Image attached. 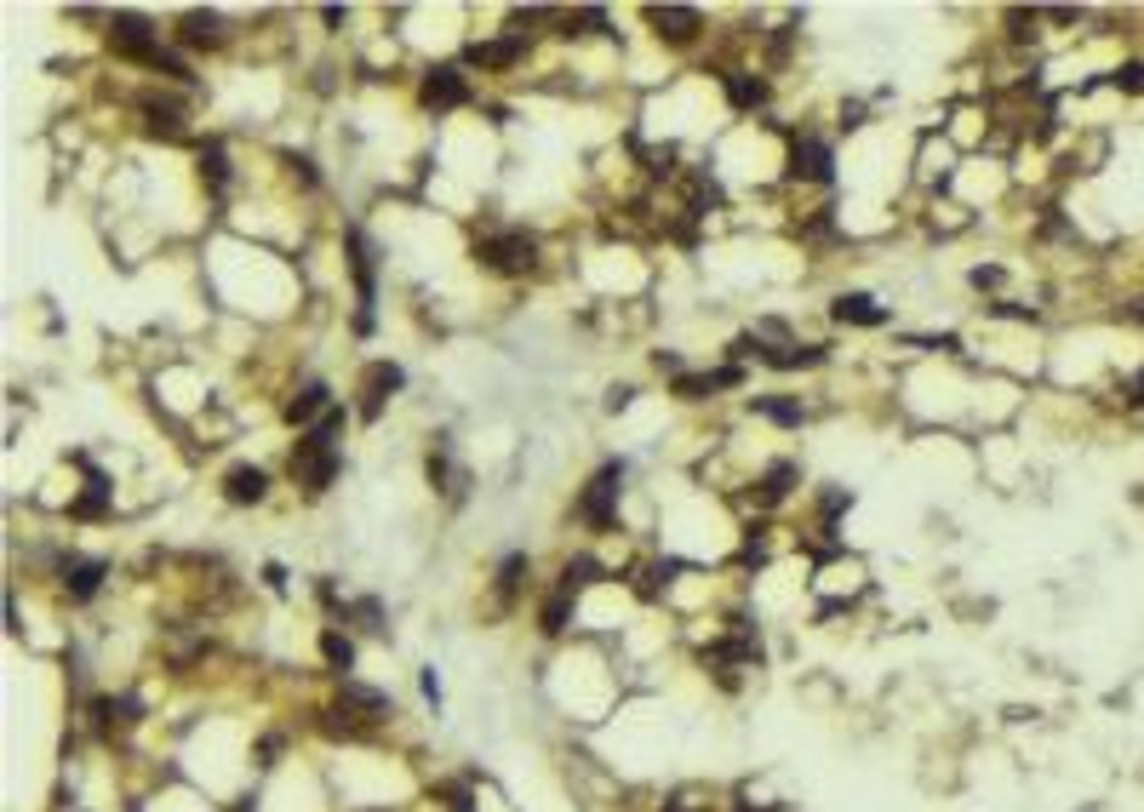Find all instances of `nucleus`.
I'll list each match as a JSON object with an SVG mask.
<instances>
[{"instance_id": "f257e3e1", "label": "nucleus", "mask_w": 1144, "mask_h": 812, "mask_svg": "<svg viewBox=\"0 0 1144 812\" xmlns=\"http://www.w3.org/2000/svg\"><path fill=\"white\" fill-rule=\"evenodd\" d=\"M339 435H344V413L332 406L304 441L292 447V481L304 492H326L332 481H339Z\"/></svg>"}, {"instance_id": "f03ea898", "label": "nucleus", "mask_w": 1144, "mask_h": 812, "mask_svg": "<svg viewBox=\"0 0 1144 812\" xmlns=\"http://www.w3.org/2000/svg\"><path fill=\"white\" fill-rule=\"evenodd\" d=\"M476 258L487 269H498V275H527V269L538 263V241L527 229H498V235H487V241H476Z\"/></svg>"}, {"instance_id": "7ed1b4c3", "label": "nucleus", "mask_w": 1144, "mask_h": 812, "mask_svg": "<svg viewBox=\"0 0 1144 812\" xmlns=\"http://www.w3.org/2000/svg\"><path fill=\"white\" fill-rule=\"evenodd\" d=\"M110 46L115 52H126V58H138V63H160V41H155V29L138 18V12H115L110 18Z\"/></svg>"}, {"instance_id": "20e7f679", "label": "nucleus", "mask_w": 1144, "mask_h": 812, "mask_svg": "<svg viewBox=\"0 0 1144 812\" xmlns=\"http://www.w3.org/2000/svg\"><path fill=\"white\" fill-rule=\"evenodd\" d=\"M618 487H624V464H607L601 476L584 487V498H579V516L590 521V527H613V510H618Z\"/></svg>"}, {"instance_id": "39448f33", "label": "nucleus", "mask_w": 1144, "mask_h": 812, "mask_svg": "<svg viewBox=\"0 0 1144 812\" xmlns=\"http://www.w3.org/2000/svg\"><path fill=\"white\" fill-rule=\"evenodd\" d=\"M395 389H401V366L395 361H373V366H366V378H361V418L373 424Z\"/></svg>"}, {"instance_id": "423d86ee", "label": "nucleus", "mask_w": 1144, "mask_h": 812, "mask_svg": "<svg viewBox=\"0 0 1144 812\" xmlns=\"http://www.w3.org/2000/svg\"><path fill=\"white\" fill-rule=\"evenodd\" d=\"M790 173L807 178V184H830V178H835L830 144H824V138H790Z\"/></svg>"}, {"instance_id": "0eeeda50", "label": "nucleus", "mask_w": 1144, "mask_h": 812, "mask_svg": "<svg viewBox=\"0 0 1144 812\" xmlns=\"http://www.w3.org/2000/svg\"><path fill=\"white\" fill-rule=\"evenodd\" d=\"M464 97H469V86H464V75L453 70V63H441V70L424 75V104L429 110H458Z\"/></svg>"}, {"instance_id": "6e6552de", "label": "nucleus", "mask_w": 1144, "mask_h": 812, "mask_svg": "<svg viewBox=\"0 0 1144 812\" xmlns=\"http://www.w3.org/2000/svg\"><path fill=\"white\" fill-rule=\"evenodd\" d=\"M647 23L658 29L664 41H676V46L698 35V12L693 7H647Z\"/></svg>"}, {"instance_id": "1a4fd4ad", "label": "nucleus", "mask_w": 1144, "mask_h": 812, "mask_svg": "<svg viewBox=\"0 0 1144 812\" xmlns=\"http://www.w3.org/2000/svg\"><path fill=\"white\" fill-rule=\"evenodd\" d=\"M521 52H527L521 35H510V41H476V46L464 52V63H476V70H510Z\"/></svg>"}, {"instance_id": "9d476101", "label": "nucleus", "mask_w": 1144, "mask_h": 812, "mask_svg": "<svg viewBox=\"0 0 1144 812\" xmlns=\"http://www.w3.org/2000/svg\"><path fill=\"white\" fill-rule=\"evenodd\" d=\"M263 492H269V476H263V469H252V464H235L229 476H223V498H229V503H258Z\"/></svg>"}, {"instance_id": "9b49d317", "label": "nucleus", "mask_w": 1144, "mask_h": 812, "mask_svg": "<svg viewBox=\"0 0 1144 812\" xmlns=\"http://www.w3.org/2000/svg\"><path fill=\"white\" fill-rule=\"evenodd\" d=\"M178 41L184 46H218L223 41V18L218 12H184L178 18Z\"/></svg>"}, {"instance_id": "f8f14e48", "label": "nucleus", "mask_w": 1144, "mask_h": 812, "mask_svg": "<svg viewBox=\"0 0 1144 812\" xmlns=\"http://www.w3.org/2000/svg\"><path fill=\"white\" fill-rule=\"evenodd\" d=\"M326 413H332V389H326V384H304V389L287 400V418H292V424H310V418L321 424Z\"/></svg>"}, {"instance_id": "ddd939ff", "label": "nucleus", "mask_w": 1144, "mask_h": 812, "mask_svg": "<svg viewBox=\"0 0 1144 812\" xmlns=\"http://www.w3.org/2000/svg\"><path fill=\"white\" fill-rule=\"evenodd\" d=\"M835 321H841V326H882L887 310H882L876 298H864V292H847V298H835Z\"/></svg>"}, {"instance_id": "4468645a", "label": "nucleus", "mask_w": 1144, "mask_h": 812, "mask_svg": "<svg viewBox=\"0 0 1144 812\" xmlns=\"http://www.w3.org/2000/svg\"><path fill=\"white\" fill-rule=\"evenodd\" d=\"M97 584H104V566H97V561H63V590H70L75 601H92Z\"/></svg>"}, {"instance_id": "2eb2a0df", "label": "nucleus", "mask_w": 1144, "mask_h": 812, "mask_svg": "<svg viewBox=\"0 0 1144 812\" xmlns=\"http://www.w3.org/2000/svg\"><path fill=\"white\" fill-rule=\"evenodd\" d=\"M761 361L779 366V372H795V366H819L824 350H813V344H779V350H761Z\"/></svg>"}, {"instance_id": "dca6fc26", "label": "nucleus", "mask_w": 1144, "mask_h": 812, "mask_svg": "<svg viewBox=\"0 0 1144 812\" xmlns=\"http://www.w3.org/2000/svg\"><path fill=\"white\" fill-rule=\"evenodd\" d=\"M144 126L155 138H184V115L173 104H155V97H144Z\"/></svg>"}, {"instance_id": "f3484780", "label": "nucleus", "mask_w": 1144, "mask_h": 812, "mask_svg": "<svg viewBox=\"0 0 1144 812\" xmlns=\"http://www.w3.org/2000/svg\"><path fill=\"white\" fill-rule=\"evenodd\" d=\"M727 97H732V110H761V104H767V81H756V75H727Z\"/></svg>"}, {"instance_id": "a211bd4d", "label": "nucleus", "mask_w": 1144, "mask_h": 812, "mask_svg": "<svg viewBox=\"0 0 1144 812\" xmlns=\"http://www.w3.org/2000/svg\"><path fill=\"white\" fill-rule=\"evenodd\" d=\"M790 487H795V464H772L767 476L756 481V503H779Z\"/></svg>"}, {"instance_id": "6ab92c4d", "label": "nucleus", "mask_w": 1144, "mask_h": 812, "mask_svg": "<svg viewBox=\"0 0 1144 812\" xmlns=\"http://www.w3.org/2000/svg\"><path fill=\"white\" fill-rule=\"evenodd\" d=\"M344 709H361L366 721H384V716H389L384 693H373V687H355V681H344Z\"/></svg>"}, {"instance_id": "aec40b11", "label": "nucleus", "mask_w": 1144, "mask_h": 812, "mask_svg": "<svg viewBox=\"0 0 1144 812\" xmlns=\"http://www.w3.org/2000/svg\"><path fill=\"white\" fill-rule=\"evenodd\" d=\"M321 653H326V664H332V669L344 675V669L355 664V641H350V635H339V629H326V635H321Z\"/></svg>"}, {"instance_id": "412c9836", "label": "nucleus", "mask_w": 1144, "mask_h": 812, "mask_svg": "<svg viewBox=\"0 0 1144 812\" xmlns=\"http://www.w3.org/2000/svg\"><path fill=\"white\" fill-rule=\"evenodd\" d=\"M566 613H572V590H555V595L544 601V629L561 635V629H566Z\"/></svg>"}, {"instance_id": "4be33fe9", "label": "nucleus", "mask_w": 1144, "mask_h": 812, "mask_svg": "<svg viewBox=\"0 0 1144 812\" xmlns=\"http://www.w3.org/2000/svg\"><path fill=\"white\" fill-rule=\"evenodd\" d=\"M595 29H607V12L601 7H584V12L566 18V35H595Z\"/></svg>"}, {"instance_id": "5701e85b", "label": "nucleus", "mask_w": 1144, "mask_h": 812, "mask_svg": "<svg viewBox=\"0 0 1144 812\" xmlns=\"http://www.w3.org/2000/svg\"><path fill=\"white\" fill-rule=\"evenodd\" d=\"M595 579V561L590 555H579V561H566V572H561V590H584Z\"/></svg>"}, {"instance_id": "b1692460", "label": "nucleus", "mask_w": 1144, "mask_h": 812, "mask_svg": "<svg viewBox=\"0 0 1144 812\" xmlns=\"http://www.w3.org/2000/svg\"><path fill=\"white\" fill-rule=\"evenodd\" d=\"M716 384H721L716 372H710V378H693V372H682V378H676V395H682V400H704Z\"/></svg>"}, {"instance_id": "393cba45", "label": "nucleus", "mask_w": 1144, "mask_h": 812, "mask_svg": "<svg viewBox=\"0 0 1144 812\" xmlns=\"http://www.w3.org/2000/svg\"><path fill=\"white\" fill-rule=\"evenodd\" d=\"M521 572H527V561H521V555H510V561L498 566V590H503V601H510V595L521 590Z\"/></svg>"}, {"instance_id": "a878e982", "label": "nucleus", "mask_w": 1144, "mask_h": 812, "mask_svg": "<svg viewBox=\"0 0 1144 812\" xmlns=\"http://www.w3.org/2000/svg\"><path fill=\"white\" fill-rule=\"evenodd\" d=\"M756 406H761L772 424H801V406H790V400H756Z\"/></svg>"}, {"instance_id": "bb28decb", "label": "nucleus", "mask_w": 1144, "mask_h": 812, "mask_svg": "<svg viewBox=\"0 0 1144 812\" xmlns=\"http://www.w3.org/2000/svg\"><path fill=\"white\" fill-rule=\"evenodd\" d=\"M97 510H104V481H92L81 492V503H75V516H97Z\"/></svg>"}, {"instance_id": "cd10ccee", "label": "nucleus", "mask_w": 1144, "mask_h": 812, "mask_svg": "<svg viewBox=\"0 0 1144 812\" xmlns=\"http://www.w3.org/2000/svg\"><path fill=\"white\" fill-rule=\"evenodd\" d=\"M1007 23H1013V35L1025 41V35H1030V29H1036V12H1007Z\"/></svg>"}, {"instance_id": "c85d7f7f", "label": "nucleus", "mask_w": 1144, "mask_h": 812, "mask_svg": "<svg viewBox=\"0 0 1144 812\" xmlns=\"http://www.w3.org/2000/svg\"><path fill=\"white\" fill-rule=\"evenodd\" d=\"M1116 81H1122V86H1127V92H1138V86H1144V63H1127V70H1122V75H1116Z\"/></svg>"}, {"instance_id": "c756f323", "label": "nucleus", "mask_w": 1144, "mask_h": 812, "mask_svg": "<svg viewBox=\"0 0 1144 812\" xmlns=\"http://www.w3.org/2000/svg\"><path fill=\"white\" fill-rule=\"evenodd\" d=\"M973 287H1001V269H973Z\"/></svg>"}, {"instance_id": "7c9ffc66", "label": "nucleus", "mask_w": 1144, "mask_h": 812, "mask_svg": "<svg viewBox=\"0 0 1144 812\" xmlns=\"http://www.w3.org/2000/svg\"><path fill=\"white\" fill-rule=\"evenodd\" d=\"M1133 400L1144 406V372H1138V378H1133Z\"/></svg>"}]
</instances>
